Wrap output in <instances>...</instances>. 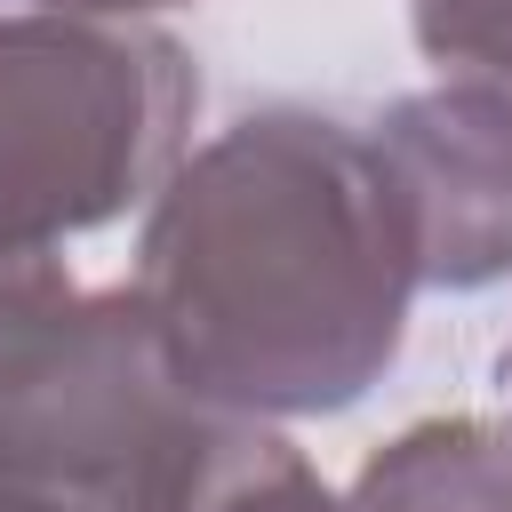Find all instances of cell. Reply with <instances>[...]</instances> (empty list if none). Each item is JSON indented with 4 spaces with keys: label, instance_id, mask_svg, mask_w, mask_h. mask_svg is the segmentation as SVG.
I'll list each match as a JSON object with an SVG mask.
<instances>
[{
    "label": "cell",
    "instance_id": "obj_3",
    "mask_svg": "<svg viewBox=\"0 0 512 512\" xmlns=\"http://www.w3.org/2000/svg\"><path fill=\"white\" fill-rule=\"evenodd\" d=\"M232 416L200 408L136 288L56 272L0 328V472L88 512H176Z\"/></svg>",
    "mask_w": 512,
    "mask_h": 512
},
{
    "label": "cell",
    "instance_id": "obj_5",
    "mask_svg": "<svg viewBox=\"0 0 512 512\" xmlns=\"http://www.w3.org/2000/svg\"><path fill=\"white\" fill-rule=\"evenodd\" d=\"M352 512H512V424L496 416L408 424L360 464Z\"/></svg>",
    "mask_w": 512,
    "mask_h": 512
},
{
    "label": "cell",
    "instance_id": "obj_1",
    "mask_svg": "<svg viewBox=\"0 0 512 512\" xmlns=\"http://www.w3.org/2000/svg\"><path fill=\"white\" fill-rule=\"evenodd\" d=\"M128 288L176 384L264 424L352 408L392 368L424 280L376 136L264 104L168 168Z\"/></svg>",
    "mask_w": 512,
    "mask_h": 512
},
{
    "label": "cell",
    "instance_id": "obj_8",
    "mask_svg": "<svg viewBox=\"0 0 512 512\" xmlns=\"http://www.w3.org/2000/svg\"><path fill=\"white\" fill-rule=\"evenodd\" d=\"M56 272H64L56 256H0V328H8V320H16V312H24Z\"/></svg>",
    "mask_w": 512,
    "mask_h": 512
},
{
    "label": "cell",
    "instance_id": "obj_10",
    "mask_svg": "<svg viewBox=\"0 0 512 512\" xmlns=\"http://www.w3.org/2000/svg\"><path fill=\"white\" fill-rule=\"evenodd\" d=\"M32 8H64V16H152V8H176V0H32Z\"/></svg>",
    "mask_w": 512,
    "mask_h": 512
},
{
    "label": "cell",
    "instance_id": "obj_9",
    "mask_svg": "<svg viewBox=\"0 0 512 512\" xmlns=\"http://www.w3.org/2000/svg\"><path fill=\"white\" fill-rule=\"evenodd\" d=\"M0 512H88V504H72V496H56V488H32V480H8V472H0Z\"/></svg>",
    "mask_w": 512,
    "mask_h": 512
},
{
    "label": "cell",
    "instance_id": "obj_11",
    "mask_svg": "<svg viewBox=\"0 0 512 512\" xmlns=\"http://www.w3.org/2000/svg\"><path fill=\"white\" fill-rule=\"evenodd\" d=\"M504 392H512V352H504Z\"/></svg>",
    "mask_w": 512,
    "mask_h": 512
},
{
    "label": "cell",
    "instance_id": "obj_4",
    "mask_svg": "<svg viewBox=\"0 0 512 512\" xmlns=\"http://www.w3.org/2000/svg\"><path fill=\"white\" fill-rule=\"evenodd\" d=\"M408 232L424 288H488L512 272V88L440 80L368 120Z\"/></svg>",
    "mask_w": 512,
    "mask_h": 512
},
{
    "label": "cell",
    "instance_id": "obj_7",
    "mask_svg": "<svg viewBox=\"0 0 512 512\" xmlns=\"http://www.w3.org/2000/svg\"><path fill=\"white\" fill-rule=\"evenodd\" d=\"M408 24L440 80L512 88V0H408Z\"/></svg>",
    "mask_w": 512,
    "mask_h": 512
},
{
    "label": "cell",
    "instance_id": "obj_6",
    "mask_svg": "<svg viewBox=\"0 0 512 512\" xmlns=\"http://www.w3.org/2000/svg\"><path fill=\"white\" fill-rule=\"evenodd\" d=\"M176 512H352V496H336L280 432H264L256 416H232L216 432V448L200 456L192 488L176 496Z\"/></svg>",
    "mask_w": 512,
    "mask_h": 512
},
{
    "label": "cell",
    "instance_id": "obj_2",
    "mask_svg": "<svg viewBox=\"0 0 512 512\" xmlns=\"http://www.w3.org/2000/svg\"><path fill=\"white\" fill-rule=\"evenodd\" d=\"M192 112L200 72L168 32L0 8V256H56L160 192Z\"/></svg>",
    "mask_w": 512,
    "mask_h": 512
}]
</instances>
